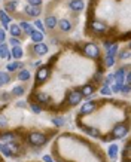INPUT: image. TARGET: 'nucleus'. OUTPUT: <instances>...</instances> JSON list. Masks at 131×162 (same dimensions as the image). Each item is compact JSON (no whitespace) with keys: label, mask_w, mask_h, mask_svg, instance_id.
<instances>
[{"label":"nucleus","mask_w":131,"mask_h":162,"mask_svg":"<svg viewBox=\"0 0 131 162\" xmlns=\"http://www.w3.org/2000/svg\"><path fill=\"white\" fill-rule=\"evenodd\" d=\"M27 141H28V144H31V146H35V147H40V146H43L45 143L48 141V137L45 134H42V132L33 131V132L28 134Z\"/></svg>","instance_id":"obj_1"},{"label":"nucleus","mask_w":131,"mask_h":162,"mask_svg":"<svg viewBox=\"0 0 131 162\" xmlns=\"http://www.w3.org/2000/svg\"><path fill=\"white\" fill-rule=\"evenodd\" d=\"M83 52H85V55H88L90 58H98L100 57V48L97 46L96 43H87L83 46Z\"/></svg>","instance_id":"obj_2"},{"label":"nucleus","mask_w":131,"mask_h":162,"mask_svg":"<svg viewBox=\"0 0 131 162\" xmlns=\"http://www.w3.org/2000/svg\"><path fill=\"white\" fill-rule=\"evenodd\" d=\"M83 95L81 94V91L77 89V91H72V92H69L67 94V104L69 106H77L79 103L82 101Z\"/></svg>","instance_id":"obj_3"},{"label":"nucleus","mask_w":131,"mask_h":162,"mask_svg":"<svg viewBox=\"0 0 131 162\" xmlns=\"http://www.w3.org/2000/svg\"><path fill=\"white\" fill-rule=\"evenodd\" d=\"M128 132V127L125 123H121V125H116L115 128L112 129V138H122L125 137Z\"/></svg>","instance_id":"obj_4"},{"label":"nucleus","mask_w":131,"mask_h":162,"mask_svg":"<svg viewBox=\"0 0 131 162\" xmlns=\"http://www.w3.org/2000/svg\"><path fill=\"white\" fill-rule=\"evenodd\" d=\"M49 77V68L46 66H42V67L37 68L36 72V82L37 83H43Z\"/></svg>","instance_id":"obj_5"},{"label":"nucleus","mask_w":131,"mask_h":162,"mask_svg":"<svg viewBox=\"0 0 131 162\" xmlns=\"http://www.w3.org/2000/svg\"><path fill=\"white\" fill-rule=\"evenodd\" d=\"M90 28H91V31H92L94 34L106 33V30H107V27L104 25L103 22H97V21H94V22H91V24H90Z\"/></svg>","instance_id":"obj_6"},{"label":"nucleus","mask_w":131,"mask_h":162,"mask_svg":"<svg viewBox=\"0 0 131 162\" xmlns=\"http://www.w3.org/2000/svg\"><path fill=\"white\" fill-rule=\"evenodd\" d=\"M24 12H26V15L31 16V18H37L42 11H40V6H30V5H27V6H24Z\"/></svg>","instance_id":"obj_7"},{"label":"nucleus","mask_w":131,"mask_h":162,"mask_svg":"<svg viewBox=\"0 0 131 162\" xmlns=\"http://www.w3.org/2000/svg\"><path fill=\"white\" fill-rule=\"evenodd\" d=\"M125 72H127V68H118L116 73L113 74V82H115V83H118V85H124Z\"/></svg>","instance_id":"obj_8"},{"label":"nucleus","mask_w":131,"mask_h":162,"mask_svg":"<svg viewBox=\"0 0 131 162\" xmlns=\"http://www.w3.org/2000/svg\"><path fill=\"white\" fill-rule=\"evenodd\" d=\"M33 51H35L36 55H45V54H48L49 48H48V45H45V43H42L40 42V43H35Z\"/></svg>","instance_id":"obj_9"},{"label":"nucleus","mask_w":131,"mask_h":162,"mask_svg":"<svg viewBox=\"0 0 131 162\" xmlns=\"http://www.w3.org/2000/svg\"><path fill=\"white\" fill-rule=\"evenodd\" d=\"M69 6H70L72 11H75V12H81V11H83L85 3H83V0H70Z\"/></svg>","instance_id":"obj_10"},{"label":"nucleus","mask_w":131,"mask_h":162,"mask_svg":"<svg viewBox=\"0 0 131 162\" xmlns=\"http://www.w3.org/2000/svg\"><path fill=\"white\" fill-rule=\"evenodd\" d=\"M94 109H96V103L94 101H87L82 107H81V115H88V113H91Z\"/></svg>","instance_id":"obj_11"},{"label":"nucleus","mask_w":131,"mask_h":162,"mask_svg":"<svg viewBox=\"0 0 131 162\" xmlns=\"http://www.w3.org/2000/svg\"><path fill=\"white\" fill-rule=\"evenodd\" d=\"M57 18L54 16V15H48L46 18H45V27L48 28V30H52V28L57 27Z\"/></svg>","instance_id":"obj_12"},{"label":"nucleus","mask_w":131,"mask_h":162,"mask_svg":"<svg viewBox=\"0 0 131 162\" xmlns=\"http://www.w3.org/2000/svg\"><path fill=\"white\" fill-rule=\"evenodd\" d=\"M0 58H5V60H11L12 58L6 43H0Z\"/></svg>","instance_id":"obj_13"},{"label":"nucleus","mask_w":131,"mask_h":162,"mask_svg":"<svg viewBox=\"0 0 131 162\" xmlns=\"http://www.w3.org/2000/svg\"><path fill=\"white\" fill-rule=\"evenodd\" d=\"M57 25L60 27L61 31H70V30H72V22H70L69 20H60L57 22Z\"/></svg>","instance_id":"obj_14"},{"label":"nucleus","mask_w":131,"mask_h":162,"mask_svg":"<svg viewBox=\"0 0 131 162\" xmlns=\"http://www.w3.org/2000/svg\"><path fill=\"white\" fill-rule=\"evenodd\" d=\"M79 91H81V94H82L83 97H90V95H94V91H96V88H94L92 85H83V86L79 89Z\"/></svg>","instance_id":"obj_15"},{"label":"nucleus","mask_w":131,"mask_h":162,"mask_svg":"<svg viewBox=\"0 0 131 162\" xmlns=\"http://www.w3.org/2000/svg\"><path fill=\"white\" fill-rule=\"evenodd\" d=\"M22 55H24V52H22V48H21V46H12V51H11V57H12V58H15V60H20V58H22Z\"/></svg>","instance_id":"obj_16"},{"label":"nucleus","mask_w":131,"mask_h":162,"mask_svg":"<svg viewBox=\"0 0 131 162\" xmlns=\"http://www.w3.org/2000/svg\"><path fill=\"white\" fill-rule=\"evenodd\" d=\"M30 37H31V40L35 42V43H40L43 40V33L39 31V30H33L31 34H30Z\"/></svg>","instance_id":"obj_17"},{"label":"nucleus","mask_w":131,"mask_h":162,"mask_svg":"<svg viewBox=\"0 0 131 162\" xmlns=\"http://www.w3.org/2000/svg\"><path fill=\"white\" fill-rule=\"evenodd\" d=\"M16 138H18V137H16L15 132H6V134L0 135V140H2V141H7V143H9V141H15Z\"/></svg>","instance_id":"obj_18"},{"label":"nucleus","mask_w":131,"mask_h":162,"mask_svg":"<svg viewBox=\"0 0 131 162\" xmlns=\"http://www.w3.org/2000/svg\"><path fill=\"white\" fill-rule=\"evenodd\" d=\"M30 77H31V74H30V72H28V70H26V68L20 70V73H18V79H20L21 82L30 81Z\"/></svg>","instance_id":"obj_19"},{"label":"nucleus","mask_w":131,"mask_h":162,"mask_svg":"<svg viewBox=\"0 0 131 162\" xmlns=\"http://www.w3.org/2000/svg\"><path fill=\"white\" fill-rule=\"evenodd\" d=\"M20 28H21V30H24V31H26V34H28V36H30V34H31V31L35 30V28L31 27V24H30V22H27V21H22V22L20 24Z\"/></svg>","instance_id":"obj_20"},{"label":"nucleus","mask_w":131,"mask_h":162,"mask_svg":"<svg viewBox=\"0 0 131 162\" xmlns=\"http://www.w3.org/2000/svg\"><path fill=\"white\" fill-rule=\"evenodd\" d=\"M9 31H11V34H12V37H20L21 34H22L20 25H16V24H14V25H9Z\"/></svg>","instance_id":"obj_21"},{"label":"nucleus","mask_w":131,"mask_h":162,"mask_svg":"<svg viewBox=\"0 0 131 162\" xmlns=\"http://www.w3.org/2000/svg\"><path fill=\"white\" fill-rule=\"evenodd\" d=\"M0 20H2V24L5 28H9V22H11V18L6 15L5 11H0Z\"/></svg>","instance_id":"obj_22"},{"label":"nucleus","mask_w":131,"mask_h":162,"mask_svg":"<svg viewBox=\"0 0 131 162\" xmlns=\"http://www.w3.org/2000/svg\"><path fill=\"white\" fill-rule=\"evenodd\" d=\"M36 98H37V103H39V104L49 101V95L46 94V92H37V94H36Z\"/></svg>","instance_id":"obj_23"},{"label":"nucleus","mask_w":131,"mask_h":162,"mask_svg":"<svg viewBox=\"0 0 131 162\" xmlns=\"http://www.w3.org/2000/svg\"><path fill=\"white\" fill-rule=\"evenodd\" d=\"M118 156V146L116 144H110L109 146V158H110L112 161H115Z\"/></svg>","instance_id":"obj_24"},{"label":"nucleus","mask_w":131,"mask_h":162,"mask_svg":"<svg viewBox=\"0 0 131 162\" xmlns=\"http://www.w3.org/2000/svg\"><path fill=\"white\" fill-rule=\"evenodd\" d=\"M22 66H24L22 62H16V61H15V62H9V64H7V66H6V68H7V70H9V72H14V70H18V68H22Z\"/></svg>","instance_id":"obj_25"},{"label":"nucleus","mask_w":131,"mask_h":162,"mask_svg":"<svg viewBox=\"0 0 131 162\" xmlns=\"http://www.w3.org/2000/svg\"><path fill=\"white\" fill-rule=\"evenodd\" d=\"M15 9H16V2L15 0H11L5 5V11H7V12H14Z\"/></svg>","instance_id":"obj_26"},{"label":"nucleus","mask_w":131,"mask_h":162,"mask_svg":"<svg viewBox=\"0 0 131 162\" xmlns=\"http://www.w3.org/2000/svg\"><path fill=\"white\" fill-rule=\"evenodd\" d=\"M0 152L3 153L5 156H12V152H11V149H9V146L7 144H0Z\"/></svg>","instance_id":"obj_27"},{"label":"nucleus","mask_w":131,"mask_h":162,"mask_svg":"<svg viewBox=\"0 0 131 162\" xmlns=\"http://www.w3.org/2000/svg\"><path fill=\"white\" fill-rule=\"evenodd\" d=\"M30 109H31V112L36 113V115L42 113V106L39 104V103H31V104H30Z\"/></svg>","instance_id":"obj_28"},{"label":"nucleus","mask_w":131,"mask_h":162,"mask_svg":"<svg viewBox=\"0 0 131 162\" xmlns=\"http://www.w3.org/2000/svg\"><path fill=\"white\" fill-rule=\"evenodd\" d=\"M115 64V57L113 55H106V58H104V66L106 67H112Z\"/></svg>","instance_id":"obj_29"},{"label":"nucleus","mask_w":131,"mask_h":162,"mask_svg":"<svg viewBox=\"0 0 131 162\" xmlns=\"http://www.w3.org/2000/svg\"><path fill=\"white\" fill-rule=\"evenodd\" d=\"M26 94V88L24 86H15L14 89H12V95H16V97H20V95Z\"/></svg>","instance_id":"obj_30"},{"label":"nucleus","mask_w":131,"mask_h":162,"mask_svg":"<svg viewBox=\"0 0 131 162\" xmlns=\"http://www.w3.org/2000/svg\"><path fill=\"white\" fill-rule=\"evenodd\" d=\"M0 79H2V83H9V82H11V76H9L6 72H2V73H0Z\"/></svg>","instance_id":"obj_31"},{"label":"nucleus","mask_w":131,"mask_h":162,"mask_svg":"<svg viewBox=\"0 0 131 162\" xmlns=\"http://www.w3.org/2000/svg\"><path fill=\"white\" fill-rule=\"evenodd\" d=\"M119 58H121V60H128V58H130V49L127 48L124 51H121V52H119Z\"/></svg>","instance_id":"obj_32"},{"label":"nucleus","mask_w":131,"mask_h":162,"mask_svg":"<svg viewBox=\"0 0 131 162\" xmlns=\"http://www.w3.org/2000/svg\"><path fill=\"white\" fill-rule=\"evenodd\" d=\"M112 83H113V74H109V76H106V79L103 81V86H110Z\"/></svg>","instance_id":"obj_33"},{"label":"nucleus","mask_w":131,"mask_h":162,"mask_svg":"<svg viewBox=\"0 0 131 162\" xmlns=\"http://www.w3.org/2000/svg\"><path fill=\"white\" fill-rule=\"evenodd\" d=\"M85 131H87V132H88L91 137H98V131H97L96 128H92V127H87V128H85Z\"/></svg>","instance_id":"obj_34"},{"label":"nucleus","mask_w":131,"mask_h":162,"mask_svg":"<svg viewBox=\"0 0 131 162\" xmlns=\"http://www.w3.org/2000/svg\"><path fill=\"white\" fill-rule=\"evenodd\" d=\"M52 122L55 123L57 127H63L66 123V119L64 118H52Z\"/></svg>","instance_id":"obj_35"},{"label":"nucleus","mask_w":131,"mask_h":162,"mask_svg":"<svg viewBox=\"0 0 131 162\" xmlns=\"http://www.w3.org/2000/svg\"><path fill=\"white\" fill-rule=\"evenodd\" d=\"M124 158L127 162H130V143L125 144V149H124Z\"/></svg>","instance_id":"obj_36"},{"label":"nucleus","mask_w":131,"mask_h":162,"mask_svg":"<svg viewBox=\"0 0 131 162\" xmlns=\"http://www.w3.org/2000/svg\"><path fill=\"white\" fill-rule=\"evenodd\" d=\"M116 51H118V45H116V43H113V45H112V46L107 49V55H113V57H115Z\"/></svg>","instance_id":"obj_37"},{"label":"nucleus","mask_w":131,"mask_h":162,"mask_svg":"<svg viewBox=\"0 0 131 162\" xmlns=\"http://www.w3.org/2000/svg\"><path fill=\"white\" fill-rule=\"evenodd\" d=\"M20 39H18V37H11V39H9V45H11V46H20Z\"/></svg>","instance_id":"obj_38"},{"label":"nucleus","mask_w":131,"mask_h":162,"mask_svg":"<svg viewBox=\"0 0 131 162\" xmlns=\"http://www.w3.org/2000/svg\"><path fill=\"white\" fill-rule=\"evenodd\" d=\"M35 27H36V30H39V31H42V33H43V30H45V25H43L42 21H39V20L35 21Z\"/></svg>","instance_id":"obj_39"},{"label":"nucleus","mask_w":131,"mask_h":162,"mask_svg":"<svg viewBox=\"0 0 131 162\" xmlns=\"http://www.w3.org/2000/svg\"><path fill=\"white\" fill-rule=\"evenodd\" d=\"M6 127H7V119L3 115H0V129L6 128Z\"/></svg>","instance_id":"obj_40"},{"label":"nucleus","mask_w":131,"mask_h":162,"mask_svg":"<svg viewBox=\"0 0 131 162\" xmlns=\"http://www.w3.org/2000/svg\"><path fill=\"white\" fill-rule=\"evenodd\" d=\"M100 94H103V95H110V94H112L110 86H103V88L100 89Z\"/></svg>","instance_id":"obj_41"},{"label":"nucleus","mask_w":131,"mask_h":162,"mask_svg":"<svg viewBox=\"0 0 131 162\" xmlns=\"http://www.w3.org/2000/svg\"><path fill=\"white\" fill-rule=\"evenodd\" d=\"M42 2H43V0H28V5H30V6H40Z\"/></svg>","instance_id":"obj_42"},{"label":"nucleus","mask_w":131,"mask_h":162,"mask_svg":"<svg viewBox=\"0 0 131 162\" xmlns=\"http://www.w3.org/2000/svg\"><path fill=\"white\" fill-rule=\"evenodd\" d=\"M121 92H124V94H130V85H122V88H121Z\"/></svg>","instance_id":"obj_43"},{"label":"nucleus","mask_w":131,"mask_h":162,"mask_svg":"<svg viewBox=\"0 0 131 162\" xmlns=\"http://www.w3.org/2000/svg\"><path fill=\"white\" fill-rule=\"evenodd\" d=\"M121 88H122V85H118V83H115L110 89L113 91V92H121Z\"/></svg>","instance_id":"obj_44"},{"label":"nucleus","mask_w":131,"mask_h":162,"mask_svg":"<svg viewBox=\"0 0 131 162\" xmlns=\"http://www.w3.org/2000/svg\"><path fill=\"white\" fill-rule=\"evenodd\" d=\"M101 77H103V74H101V72H98V73H96L94 74V81H101Z\"/></svg>","instance_id":"obj_45"},{"label":"nucleus","mask_w":131,"mask_h":162,"mask_svg":"<svg viewBox=\"0 0 131 162\" xmlns=\"http://www.w3.org/2000/svg\"><path fill=\"white\" fill-rule=\"evenodd\" d=\"M5 42V31L0 28V43H3Z\"/></svg>","instance_id":"obj_46"},{"label":"nucleus","mask_w":131,"mask_h":162,"mask_svg":"<svg viewBox=\"0 0 131 162\" xmlns=\"http://www.w3.org/2000/svg\"><path fill=\"white\" fill-rule=\"evenodd\" d=\"M112 45H113V42H109V40L104 42V48H106V51H107V49H109V48H110Z\"/></svg>","instance_id":"obj_47"},{"label":"nucleus","mask_w":131,"mask_h":162,"mask_svg":"<svg viewBox=\"0 0 131 162\" xmlns=\"http://www.w3.org/2000/svg\"><path fill=\"white\" fill-rule=\"evenodd\" d=\"M43 161L45 162H52V158H51L49 155H46V156H43Z\"/></svg>","instance_id":"obj_48"},{"label":"nucleus","mask_w":131,"mask_h":162,"mask_svg":"<svg viewBox=\"0 0 131 162\" xmlns=\"http://www.w3.org/2000/svg\"><path fill=\"white\" fill-rule=\"evenodd\" d=\"M0 98H3V100L6 101V100H9V94H7V92H5L3 95H0Z\"/></svg>","instance_id":"obj_49"},{"label":"nucleus","mask_w":131,"mask_h":162,"mask_svg":"<svg viewBox=\"0 0 131 162\" xmlns=\"http://www.w3.org/2000/svg\"><path fill=\"white\" fill-rule=\"evenodd\" d=\"M26 106H27V104L24 101H18V107H26Z\"/></svg>","instance_id":"obj_50"},{"label":"nucleus","mask_w":131,"mask_h":162,"mask_svg":"<svg viewBox=\"0 0 131 162\" xmlns=\"http://www.w3.org/2000/svg\"><path fill=\"white\" fill-rule=\"evenodd\" d=\"M2 85H3V83H2V79H0V86H2Z\"/></svg>","instance_id":"obj_51"}]
</instances>
